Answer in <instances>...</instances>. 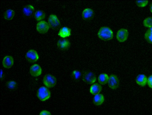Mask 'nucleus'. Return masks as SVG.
I'll return each mask as SVG.
<instances>
[{
    "instance_id": "obj_1",
    "label": "nucleus",
    "mask_w": 152,
    "mask_h": 115,
    "mask_svg": "<svg viewBox=\"0 0 152 115\" xmlns=\"http://www.w3.org/2000/svg\"><path fill=\"white\" fill-rule=\"evenodd\" d=\"M98 35L102 40L107 41L111 40L113 36L112 30L109 27H101L99 29Z\"/></svg>"
},
{
    "instance_id": "obj_2",
    "label": "nucleus",
    "mask_w": 152,
    "mask_h": 115,
    "mask_svg": "<svg viewBox=\"0 0 152 115\" xmlns=\"http://www.w3.org/2000/svg\"><path fill=\"white\" fill-rule=\"evenodd\" d=\"M38 98L42 101H45L48 99L50 97V93L46 87L42 86L38 89L37 92Z\"/></svg>"
},
{
    "instance_id": "obj_3",
    "label": "nucleus",
    "mask_w": 152,
    "mask_h": 115,
    "mask_svg": "<svg viewBox=\"0 0 152 115\" xmlns=\"http://www.w3.org/2000/svg\"><path fill=\"white\" fill-rule=\"evenodd\" d=\"M43 82L44 85L48 88L54 87L56 83V78L53 75L47 74L44 77Z\"/></svg>"
},
{
    "instance_id": "obj_4",
    "label": "nucleus",
    "mask_w": 152,
    "mask_h": 115,
    "mask_svg": "<svg viewBox=\"0 0 152 115\" xmlns=\"http://www.w3.org/2000/svg\"><path fill=\"white\" fill-rule=\"evenodd\" d=\"M48 21L50 27L54 29H58L60 26V21L55 15H50L48 18Z\"/></svg>"
},
{
    "instance_id": "obj_5",
    "label": "nucleus",
    "mask_w": 152,
    "mask_h": 115,
    "mask_svg": "<svg viewBox=\"0 0 152 115\" xmlns=\"http://www.w3.org/2000/svg\"><path fill=\"white\" fill-rule=\"evenodd\" d=\"M82 78L83 81L88 84H92L96 80L95 74L91 72H85L83 74Z\"/></svg>"
},
{
    "instance_id": "obj_6",
    "label": "nucleus",
    "mask_w": 152,
    "mask_h": 115,
    "mask_svg": "<svg viewBox=\"0 0 152 115\" xmlns=\"http://www.w3.org/2000/svg\"><path fill=\"white\" fill-rule=\"evenodd\" d=\"M39 55L35 50L31 49L28 51L26 55V58L28 61L31 63L36 62L38 60Z\"/></svg>"
},
{
    "instance_id": "obj_7",
    "label": "nucleus",
    "mask_w": 152,
    "mask_h": 115,
    "mask_svg": "<svg viewBox=\"0 0 152 115\" xmlns=\"http://www.w3.org/2000/svg\"><path fill=\"white\" fill-rule=\"evenodd\" d=\"M109 87L113 89L117 88L119 86V81L117 76L115 74H111L109 77L108 81Z\"/></svg>"
},
{
    "instance_id": "obj_8",
    "label": "nucleus",
    "mask_w": 152,
    "mask_h": 115,
    "mask_svg": "<svg viewBox=\"0 0 152 115\" xmlns=\"http://www.w3.org/2000/svg\"><path fill=\"white\" fill-rule=\"evenodd\" d=\"M128 36V32L125 29L119 30L116 34V38L120 42H123L126 40Z\"/></svg>"
},
{
    "instance_id": "obj_9",
    "label": "nucleus",
    "mask_w": 152,
    "mask_h": 115,
    "mask_svg": "<svg viewBox=\"0 0 152 115\" xmlns=\"http://www.w3.org/2000/svg\"><path fill=\"white\" fill-rule=\"evenodd\" d=\"M49 27L48 23L44 21H42L37 24L36 29L39 33L44 34L47 32Z\"/></svg>"
},
{
    "instance_id": "obj_10",
    "label": "nucleus",
    "mask_w": 152,
    "mask_h": 115,
    "mask_svg": "<svg viewBox=\"0 0 152 115\" xmlns=\"http://www.w3.org/2000/svg\"><path fill=\"white\" fill-rule=\"evenodd\" d=\"M30 72L32 76L37 77L39 76L41 74L42 69L41 67L39 65L34 64L31 66Z\"/></svg>"
},
{
    "instance_id": "obj_11",
    "label": "nucleus",
    "mask_w": 152,
    "mask_h": 115,
    "mask_svg": "<svg viewBox=\"0 0 152 115\" xmlns=\"http://www.w3.org/2000/svg\"><path fill=\"white\" fill-rule=\"evenodd\" d=\"M57 45L59 49L65 50L69 48L70 45V43L66 39H60L57 42Z\"/></svg>"
},
{
    "instance_id": "obj_12",
    "label": "nucleus",
    "mask_w": 152,
    "mask_h": 115,
    "mask_svg": "<svg viewBox=\"0 0 152 115\" xmlns=\"http://www.w3.org/2000/svg\"><path fill=\"white\" fill-rule=\"evenodd\" d=\"M14 60L10 56H7L4 57L2 61V65L4 67L7 69L10 68L13 66Z\"/></svg>"
},
{
    "instance_id": "obj_13",
    "label": "nucleus",
    "mask_w": 152,
    "mask_h": 115,
    "mask_svg": "<svg viewBox=\"0 0 152 115\" xmlns=\"http://www.w3.org/2000/svg\"><path fill=\"white\" fill-rule=\"evenodd\" d=\"M148 78L144 74H141L138 75L136 79V82L139 85L141 86H145L147 83Z\"/></svg>"
},
{
    "instance_id": "obj_14",
    "label": "nucleus",
    "mask_w": 152,
    "mask_h": 115,
    "mask_svg": "<svg viewBox=\"0 0 152 115\" xmlns=\"http://www.w3.org/2000/svg\"><path fill=\"white\" fill-rule=\"evenodd\" d=\"M58 35L62 38L68 37L71 35V30L66 27H63L60 29Z\"/></svg>"
},
{
    "instance_id": "obj_15",
    "label": "nucleus",
    "mask_w": 152,
    "mask_h": 115,
    "mask_svg": "<svg viewBox=\"0 0 152 115\" xmlns=\"http://www.w3.org/2000/svg\"><path fill=\"white\" fill-rule=\"evenodd\" d=\"M102 87L99 84L95 83L90 87V92L93 95H96L99 94L102 90Z\"/></svg>"
},
{
    "instance_id": "obj_16",
    "label": "nucleus",
    "mask_w": 152,
    "mask_h": 115,
    "mask_svg": "<svg viewBox=\"0 0 152 115\" xmlns=\"http://www.w3.org/2000/svg\"><path fill=\"white\" fill-rule=\"evenodd\" d=\"M94 12L91 9L87 8L85 9L83 11L82 15L83 18L86 20H89L93 17Z\"/></svg>"
},
{
    "instance_id": "obj_17",
    "label": "nucleus",
    "mask_w": 152,
    "mask_h": 115,
    "mask_svg": "<svg viewBox=\"0 0 152 115\" xmlns=\"http://www.w3.org/2000/svg\"><path fill=\"white\" fill-rule=\"evenodd\" d=\"M104 100L103 95L102 94H98L95 95L93 99V102L96 105H101Z\"/></svg>"
},
{
    "instance_id": "obj_18",
    "label": "nucleus",
    "mask_w": 152,
    "mask_h": 115,
    "mask_svg": "<svg viewBox=\"0 0 152 115\" xmlns=\"http://www.w3.org/2000/svg\"><path fill=\"white\" fill-rule=\"evenodd\" d=\"M34 10V7L32 5L29 4L24 7L23 9V12L26 16H29L33 14Z\"/></svg>"
},
{
    "instance_id": "obj_19",
    "label": "nucleus",
    "mask_w": 152,
    "mask_h": 115,
    "mask_svg": "<svg viewBox=\"0 0 152 115\" xmlns=\"http://www.w3.org/2000/svg\"><path fill=\"white\" fill-rule=\"evenodd\" d=\"M109 77L106 73H102L100 74L98 77L99 83L102 85H104L108 82Z\"/></svg>"
},
{
    "instance_id": "obj_20",
    "label": "nucleus",
    "mask_w": 152,
    "mask_h": 115,
    "mask_svg": "<svg viewBox=\"0 0 152 115\" xmlns=\"http://www.w3.org/2000/svg\"><path fill=\"white\" fill-rule=\"evenodd\" d=\"M15 15V12L12 9H8L4 13V18L7 20H11L13 18Z\"/></svg>"
},
{
    "instance_id": "obj_21",
    "label": "nucleus",
    "mask_w": 152,
    "mask_h": 115,
    "mask_svg": "<svg viewBox=\"0 0 152 115\" xmlns=\"http://www.w3.org/2000/svg\"><path fill=\"white\" fill-rule=\"evenodd\" d=\"M45 17V13L42 10H38L34 14V17L37 21H40L44 19Z\"/></svg>"
},
{
    "instance_id": "obj_22",
    "label": "nucleus",
    "mask_w": 152,
    "mask_h": 115,
    "mask_svg": "<svg viewBox=\"0 0 152 115\" xmlns=\"http://www.w3.org/2000/svg\"><path fill=\"white\" fill-rule=\"evenodd\" d=\"M144 38L148 43L152 44V27L147 30L145 33Z\"/></svg>"
},
{
    "instance_id": "obj_23",
    "label": "nucleus",
    "mask_w": 152,
    "mask_h": 115,
    "mask_svg": "<svg viewBox=\"0 0 152 115\" xmlns=\"http://www.w3.org/2000/svg\"><path fill=\"white\" fill-rule=\"evenodd\" d=\"M144 26L146 27H152V17H148L145 18L143 21Z\"/></svg>"
},
{
    "instance_id": "obj_24",
    "label": "nucleus",
    "mask_w": 152,
    "mask_h": 115,
    "mask_svg": "<svg viewBox=\"0 0 152 115\" xmlns=\"http://www.w3.org/2000/svg\"><path fill=\"white\" fill-rule=\"evenodd\" d=\"M7 86L8 88L11 89H14L17 86V83L13 81H10L7 83Z\"/></svg>"
},
{
    "instance_id": "obj_25",
    "label": "nucleus",
    "mask_w": 152,
    "mask_h": 115,
    "mask_svg": "<svg viewBox=\"0 0 152 115\" xmlns=\"http://www.w3.org/2000/svg\"><path fill=\"white\" fill-rule=\"evenodd\" d=\"M136 2L138 6L140 7H144L146 6L148 4V1L137 0Z\"/></svg>"
},
{
    "instance_id": "obj_26",
    "label": "nucleus",
    "mask_w": 152,
    "mask_h": 115,
    "mask_svg": "<svg viewBox=\"0 0 152 115\" xmlns=\"http://www.w3.org/2000/svg\"><path fill=\"white\" fill-rule=\"evenodd\" d=\"M72 75L75 79L77 80L80 77L81 73L80 71L77 70H75L72 72Z\"/></svg>"
},
{
    "instance_id": "obj_27",
    "label": "nucleus",
    "mask_w": 152,
    "mask_h": 115,
    "mask_svg": "<svg viewBox=\"0 0 152 115\" xmlns=\"http://www.w3.org/2000/svg\"><path fill=\"white\" fill-rule=\"evenodd\" d=\"M147 83L148 86L152 88V75L149 76L148 78Z\"/></svg>"
},
{
    "instance_id": "obj_28",
    "label": "nucleus",
    "mask_w": 152,
    "mask_h": 115,
    "mask_svg": "<svg viewBox=\"0 0 152 115\" xmlns=\"http://www.w3.org/2000/svg\"><path fill=\"white\" fill-rule=\"evenodd\" d=\"M39 115H51L50 113L47 110H43L40 113Z\"/></svg>"
},
{
    "instance_id": "obj_29",
    "label": "nucleus",
    "mask_w": 152,
    "mask_h": 115,
    "mask_svg": "<svg viewBox=\"0 0 152 115\" xmlns=\"http://www.w3.org/2000/svg\"><path fill=\"white\" fill-rule=\"evenodd\" d=\"M150 10L151 12L152 13V3H151L150 5Z\"/></svg>"
}]
</instances>
